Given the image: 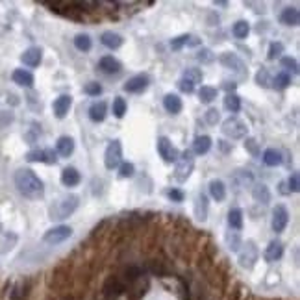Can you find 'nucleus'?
<instances>
[{
	"instance_id": "f257e3e1",
	"label": "nucleus",
	"mask_w": 300,
	"mask_h": 300,
	"mask_svg": "<svg viewBox=\"0 0 300 300\" xmlns=\"http://www.w3.org/2000/svg\"><path fill=\"white\" fill-rule=\"evenodd\" d=\"M15 187L22 196L30 200H39L45 196V183L32 169H17L15 170Z\"/></svg>"
},
{
	"instance_id": "f03ea898",
	"label": "nucleus",
	"mask_w": 300,
	"mask_h": 300,
	"mask_svg": "<svg viewBox=\"0 0 300 300\" xmlns=\"http://www.w3.org/2000/svg\"><path fill=\"white\" fill-rule=\"evenodd\" d=\"M78 206H80L78 195H65L50 208V219L52 221H63L67 217H71L78 209Z\"/></svg>"
},
{
	"instance_id": "7ed1b4c3",
	"label": "nucleus",
	"mask_w": 300,
	"mask_h": 300,
	"mask_svg": "<svg viewBox=\"0 0 300 300\" xmlns=\"http://www.w3.org/2000/svg\"><path fill=\"white\" fill-rule=\"evenodd\" d=\"M176 169H174V178L178 182H185L187 178L191 176V172L195 169V157H193V152L191 150H183L180 152V156L176 159Z\"/></svg>"
},
{
	"instance_id": "20e7f679",
	"label": "nucleus",
	"mask_w": 300,
	"mask_h": 300,
	"mask_svg": "<svg viewBox=\"0 0 300 300\" xmlns=\"http://www.w3.org/2000/svg\"><path fill=\"white\" fill-rule=\"evenodd\" d=\"M222 134L230 137V139H243L248 134V128L241 119L232 115V117H228L222 123Z\"/></svg>"
},
{
	"instance_id": "39448f33",
	"label": "nucleus",
	"mask_w": 300,
	"mask_h": 300,
	"mask_svg": "<svg viewBox=\"0 0 300 300\" xmlns=\"http://www.w3.org/2000/svg\"><path fill=\"white\" fill-rule=\"evenodd\" d=\"M121 161H123V145H121L119 139H113V141H110V145H108V149L104 152L106 169L110 170L117 169L119 165H121Z\"/></svg>"
},
{
	"instance_id": "423d86ee",
	"label": "nucleus",
	"mask_w": 300,
	"mask_h": 300,
	"mask_svg": "<svg viewBox=\"0 0 300 300\" xmlns=\"http://www.w3.org/2000/svg\"><path fill=\"white\" fill-rule=\"evenodd\" d=\"M157 154L163 157L165 163H176L178 156H180V150L172 145V141H170L169 137H157Z\"/></svg>"
},
{
	"instance_id": "0eeeda50",
	"label": "nucleus",
	"mask_w": 300,
	"mask_h": 300,
	"mask_svg": "<svg viewBox=\"0 0 300 300\" xmlns=\"http://www.w3.org/2000/svg\"><path fill=\"white\" fill-rule=\"evenodd\" d=\"M72 235V228L71 226H65V224H59L56 228H50L43 235V241L48 243V245H59L63 243L65 239H69Z\"/></svg>"
},
{
	"instance_id": "6e6552de",
	"label": "nucleus",
	"mask_w": 300,
	"mask_h": 300,
	"mask_svg": "<svg viewBox=\"0 0 300 300\" xmlns=\"http://www.w3.org/2000/svg\"><path fill=\"white\" fill-rule=\"evenodd\" d=\"M243 247L245 248L239 252V263H241L243 267L252 269L256 265L258 258H260V250H258V247H256L254 241H247Z\"/></svg>"
},
{
	"instance_id": "1a4fd4ad",
	"label": "nucleus",
	"mask_w": 300,
	"mask_h": 300,
	"mask_svg": "<svg viewBox=\"0 0 300 300\" xmlns=\"http://www.w3.org/2000/svg\"><path fill=\"white\" fill-rule=\"evenodd\" d=\"M150 84V76L149 74H136L132 76L126 84L123 85V89L126 93H143Z\"/></svg>"
},
{
	"instance_id": "9d476101",
	"label": "nucleus",
	"mask_w": 300,
	"mask_h": 300,
	"mask_svg": "<svg viewBox=\"0 0 300 300\" xmlns=\"http://www.w3.org/2000/svg\"><path fill=\"white\" fill-rule=\"evenodd\" d=\"M287 222H289V211H287L286 206L278 204V206L273 209V230L276 234H280V232L286 230Z\"/></svg>"
},
{
	"instance_id": "9b49d317",
	"label": "nucleus",
	"mask_w": 300,
	"mask_h": 300,
	"mask_svg": "<svg viewBox=\"0 0 300 300\" xmlns=\"http://www.w3.org/2000/svg\"><path fill=\"white\" fill-rule=\"evenodd\" d=\"M219 61H221L222 65L226 67V69H230V71H235V72H241V74H245V63H243L241 58H239L237 54L224 52L221 58H219Z\"/></svg>"
},
{
	"instance_id": "f8f14e48",
	"label": "nucleus",
	"mask_w": 300,
	"mask_h": 300,
	"mask_svg": "<svg viewBox=\"0 0 300 300\" xmlns=\"http://www.w3.org/2000/svg\"><path fill=\"white\" fill-rule=\"evenodd\" d=\"M71 106H72L71 95H61V97H58L56 100H54V104H52L54 115H56L58 119H65L67 113H69V110H71Z\"/></svg>"
},
{
	"instance_id": "ddd939ff",
	"label": "nucleus",
	"mask_w": 300,
	"mask_h": 300,
	"mask_svg": "<svg viewBox=\"0 0 300 300\" xmlns=\"http://www.w3.org/2000/svg\"><path fill=\"white\" fill-rule=\"evenodd\" d=\"M41 59H43V50H41L39 46H30L20 56V61L28 67H39Z\"/></svg>"
},
{
	"instance_id": "4468645a",
	"label": "nucleus",
	"mask_w": 300,
	"mask_h": 300,
	"mask_svg": "<svg viewBox=\"0 0 300 300\" xmlns=\"http://www.w3.org/2000/svg\"><path fill=\"white\" fill-rule=\"evenodd\" d=\"M98 67H100V71L106 72V74H119V72L123 71L121 61H119L117 58H113V56H104V58H100Z\"/></svg>"
},
{
	"instance_id": "2eb2a0df",
	"label": "nucleus",
	"mask_w": 300,
	"mask_h": 300,
	"mask_svg": "<svg viewBox=\"0 0 300 300\" xmlns=\"http://www.w3.org/2000/svg\"><path fill=\"white\" fill-rule=\"evenodd\" d=\"M80 182H82V174L78 172V169H74V167H65L63 169V172H61V183L65 187H74Z\"/></svg>"
},
{
	"instance_id": "dca6fc26",
	"label": "nucleus",
	"mask_w": 300,
	"mask_h": 300,
	"mask_svg": "<svg viewBox=\"0 0 300 300\" xmlns=\"http://www.w3.org/2000/svg\"><path fill=\"white\" fill-rule=\"evenodd\" d=\"M163 108L167 110V113H170V115H178V113L182 111V108H183L182 98L178 97V95H172V93H169V95H165V98H163Z\"/></svg>"
},
{
	"instance_id": "f3484780",
	"label": "nucleus",
	"mask_w": 300,
	"mask_h": 300,
	"mask_svg": "<svg viewBox=\"0 0 300 300\" xmlns=\"http://www.w3.org/2000/svg\"><path fill=\"white\" fill-rule=\"evenodd\" d=\"M74 152V139L69 136H61L56 143V154L63 157H69Z\"/></svg>"
},
{
	"instance_id": "a211bd4d",
	"label": "nucleus",
	"mask_w": 300,
	"mask_h": 300,
	"mask_svg": "<svg viewBox=\"0 0 300 300\" xmlns=\"http://www.w3.org/2000/svg\"><path fill=\"white\" fill-rule=\"evenodd\" d=\"M100 41H102V45H104L106 48H110V50H117L124 43L123 35H119V33L115 32H104L102 37H100Z\"/></svg>"
},
{
	"instance_id": "6ab92c4d",
	"label": "nucleus",
	"mask_w": 300,
	"mask_h": 300,
	"mask_svg": "<svg viewBox=\"0 0 300 300\" xmlns=\"http://www.w3.org/2000/svg\"><path fill=\"white\" fill-rule=\"evenodd\" d=\"M106 115H108V104H106L104 100L91 104V108H89V119H91L93 123H102L106 119Z\"/></svg>"
},
{
	"instance_id": "aec40b11",
	"label": "nucleus",
	"mask_w": 300,
	"mask_h": 300,
	"mask_svg": "<svg viewBox=\"0 0 300 300\" xmlns=\"http://www.w3.org/2000/svg\"><path fill=\"white\" fill-rule=\"evenodd\" d=\"M280 22L286 24V26H299V22H300L299 7H286L280 15Z\"/></svg>"
},
{
	"instance_id": "412c9836",
	"label": "nucleus",
	"mask_w": 300,
	"mask_h": 300,
	"mask_svg": "<svg viewBox=\"0 0 300 300\" xmlns=\"http://www.w3.org/2000/svg\"><path fill=\"white\" fill-rule=\"evenodd\" d=\"M195 215L198 221H206L208 219V196L204 193H198L195 198Z\"/></svg>"
},
{
	"instance_id": "4be33fe9",
	"label": "nucleus",
	"mask_w": 300,
	"mask_h": 300,
	"mask_svg": "<svg viewBox=\"0 0 300 300\" xmlns=\"http://www.w3.org/2000/svg\"><path fill=\"white\" fill-rule=\"evenodd\" d=\"M11 78H13L15 84L20 85V87H32L33 85V74L24 71V69H15Z\"/></svg>"
},
{
	"instance_id": "5701e85b",
	"label": "nucleus",
	"mask_w": 300,
	"mask_h": 300,
	"mask_svg": "<svg viewBox=\"0 0 300 300\" xmlns=\"http://www.w3.org/2000/svg\"><path fill=\"white\" fill-rule=\"evenodd\" d=\"M209 195L215 198L217 202H222L224 198H226V185L222 180H211L209 182Z\"/></svg>"
},
{
	"instance_id": "b1692460",
	"label": "nucleus",
	"mask_w": 300,
	"mask_h": 300,
	"mask_svg": "<svg viewBox=\"0 0 300 300\" xmlns=\"http://www.w3.org/2000/svg\"><path fill=\"white\" fill-rule=\"evenodd\" d=\"M282 254H284V245H282V241H278V239H273V241L269 243L267 250H265V260H267V261H276V260H280Z\"/></svg>"
},
{
	"instance_id": "393cba45",
	"label": "nucleus",
	"mask_w": 300,
	"mask_h": 300,
	"mask_svg": "<svg viewBox=\"0 0 300 300\" xmlns=\"http://www.w3.org/2000/svg\"><path fill=\"white\" fill-rule=\"evenodd\" d=\"M211 137L209 136H198L195 137V143H193V152L202 156V154H208L209 149H211Z\"/></svg>"
},
{
	"instance_id": "a878e982",
	"label": "nucleus",
	"mask_w": 300,
	"mask_h": 300,
	"mask_svg": "<svg viewBox=\"0 0 300 300\" xmlns=\"http://www.w3.org/2000/svg\"><path fill=\"white\" fill-rule=\"evenodd\" d=\"M252 196H254L256 202L260 204H269L271 202V191L265 183H256L254 189H252Z\"/></svg>"
},
{
	"instance_id": "bb28decb",
	"label": "nucleus",
	"mask_w": 300,
	"mask_h": 300,
	"mask_svg": "<svg viewBox=\"0 0 300 300\" xmlns=\"http://www.w3.org/2000/svg\"><path fill=\"white\" fill-rule=\"evenodd\" d=\"M282 152L276 149H267L265 152H263V163L269 165V167H278V165H282Z\"/></svg>"
},
{
	"instance_id": "cd10ccee",
	"label": "nucleus",
	"mask_w": 300,
	"mask_h": 300,
	"mask_svg": "<svg viewBox=\"0 0 300 300\" xmlns=\"http://www.w3.org/2000/svg\"><path fill=\"white\" fill-rule=\"evenodd\" d=\"M228 226L230 230L243 228V211L239 208H232L228 211Z\"/></svg>"
},
{
	"instance_id": "c85d7f7f",
	"label": "nucleus",
	"mask_w": 300,
	"mask_h": 300,
	"mask_svg": "<svg viewBox=\"0 0 300 300\" xmlns=\"http://www.w3.org/2000/svg\"><path fill=\"white\" fill-rule=\"evenodd\" d=\"M224 108H226L230 113H237V111L241 110V98L237 97L235 93H228V95L224 97Z\"/></svg>"
},
{
	"instance_id": "c756f323",
	"label": "nucleus",
	"mask_w": 300,
	"mask_h": 300,
	"mask_svg": "<svg viewBox=\"0 0 300 300\" xmlns=\"http://www.w3.org/2000/svg\"><path fill=\"white\" fill-rule=\"evenodd\" d=\"M182 78L189 80L191 84L196 85V84H202L204 74H202V71H200V69H196V67H189V69H185V71H183Z\"/></svg>"
},
{
	"instance_id": "7c9ffc66",
	"label": "nucleus",
	"mask_w": 300,
	"mask_h": 300,
	"mask_svg": "<svg viewBox=\"0 0 300 300\" xmlns=\"http://www.w3.org/2000/svg\"><path fill=\"white\" fill-rule=\"evenodd\" d=\"M198 98H200V102H204V104H209V102H213L217 98V89L215 87H209V85H202L198 89Z\"/></svg>"
},
{
	"instance_id": "2f4dec72",
	"label": "nucleus",
	"mask_w": 300,
	"mask_h": 300,
	"mask_svg": "<svg viewBox=\"0 0 300 300\" xmlns=\"http://www.w3.org/2000/svg\"><path fill=\"white\" fill-rule=\"evenodd\" d=\"M91 37L87 35V33H78L76 37H74V46L78 48L80 52H89L91 50Z\"/></svg>"
},
{
	"instance_id": "473e14b6",
	"label": "nucleus",
	"mask_w": 300,
	"mask_h": 300,
	"mask_svg": "<svg viewBox=\"0 0 300 300\" xmlns=\"http://www.w3.org/2000/svg\"><path fill=\"white\" fill-rule=\"evenodd\" d=\"M232 33H234V37L237 39H245L248 33H250V24H248L247 20H237L232 28Z\"/></svg>"
},
{
	"instance_id": "72a5a7b5",
	"label": "nucleus",
	"mask_w": 300,
	"mask_h": 300,
	"mask_svg": "<svg viewBox=\"0 0 300 300\" xmlns=\"http://www.w3.org/2000/svg\"><path fill=\"white\" fill-rule=\"evenodd\" d=\"M226 245L232 252H239V247H241V235L239 232H226Z\"/></svg>"
},
{
	"instance_id": "f704fd0d",
	"label": "nucleus",
	"mask_w": 300,
	"mask_h": 300,
	"mask_svg": "<svg viewBox=\"0 0 300 300\" xmlns=\"http://www.w3.org/2000/svg\"><path fill=\"white\" fill-rule=\"evenodd\" d=\"M291 85V76H289V72H286V71H282V72H278L276 76H274V87L276 89H287Z\"/></svg>"
},
{
	"instance_id": "c9c22d12",
	"label": "nucleus",
	"mask_w": 300,
	"mask_h": 300,
	"mask_svg": "<svg viewBox=\"0 0 300 300\" xmlns=\"http://www.w3.org/2000/svg\"><path fill=\"white\" fill-rule=\"evenodd\" d=\"M126 113V100L123 97H117L113 100V115L117 119H123Z\"/></svg>"
},
{
	"instance_id": "e433bc0d",
	"label": "nucleus",
	"mask_w": 300,
	"mask_h": 300,
	"mask_svg": "<svg viewBox=\"0 0 300 300\" xmlns=\"http://www.w3.org/2000/svg\"><path fill=\"white\" fill-rule=\"evenodd\" d=\"M187 39H189V33H183V35H178V37H174V39L170 41V48H172L174 52H178V50H182L183 46L187 45Z\"/></svg>"
},
{
	"instance_id": "4c0bfd02",
	"label": "nucleus",
	"mask_w": 300,
	"mask_h": 300,
	"mask_svg": "<svg viewBox=\"0 0 300 300\" xmlns=\"http://www.w3.org/2000/svg\"><path fill=\"white\" fill-rule=\"evenodd\" d=\"M282 67H286L287 71H291L293 74H299V61L295 58H289V56H286V58L280 59Z\"/></svg>"
},
{
	"instance_id": "58836bf2",
	"label": "nucleus",
	"mask_w": 300,
	"mask_h": 300,
	"mask_svg": "<svg viewBox=\"0 0 300 300\" xmlns=\"http://www.w3.org/2000/svg\"><path fill=\"white\" fill-rule=\"evenodd\" d=\"M121 293H123V286H121L117 280H111L110 286L106 287V295H108V299H111V297L115 299V297L121 295Z\"/></svg>"
},
{
	"instance_id": "ea45409f",
	"label": "nucleus",
	"mask_w": 300,
	"mask_h": 300,
	"mask_svg": "<svg viewBox=\"0 0 300 300\" xmlns=\"http://www.w3.org/2000/svg\"><path fill=\"white\" fill-rule=\"evenodd\" d=\"M282 52H284V45H282L280 41H274V43H271V45H269V54H267V58H269V59H276Z\"/></svg>"
},
{
	"instance_id": "a19ab883",
	"label": "nucleus",
	"mask_w": 300,
	"mask_h": 300,
	"mask_svg": "<svg viewBox=\"0 0 300 300\" xmlns=\"http://www.w3.org/2000/svg\"><path fill=\"white\" fill-rule=\"evenodd\" d=\"M269 71L267 69H263L261 67L260 71H258V74H256V84L260 85V87H269Z\"/></svg>"
},
{
	"instance_id": "79ce46f5",
	"label": "nucleus",
	"mask_w": 300,
	"mask_h": 300,
	"mask_svg": "<svg viewBox=\"0 0 300 300\" xmlns=\"http://www.w3.org/2000/svg\"><path fill=\"white\" fill-rule=\"evenodd\" d=\"M196 59L202 61V63H211V61L215 59V56H213V52H211L209 48H200V50L196 52Z\"/></svg>"
},
{
	"instance_id": "37998d69",
	"label": "nucleus",
	"mask_w": 300,
	"mask_h": 300,
	"mask_svg": "<svg viewBox=\"0 0 300 300\" xmlns=\"http://www.w3.org/2000/svg\"><path fill=\"white\" fill-rule=\"evenodd\" d=\"M84 93L85 95H89V97H98V95L102 93V87H100L97 82H89V84L84 87Z\"/></svg>"
},
{
	"instance_id": "c03bdc74",
	"label": "nucleus",
	"mask_w": 300,
	"mask_h": 300,
	"mask_svg": "<svg viewBox=\"0 0 300 300\" xmlns=\"http://www.w3.org/2000/svg\"><path fill=\"white\" fill-rule=\"evenodd\" d=\"M28 161H41L45 163V150H30L26 154Z\"/></svg>"
},
{
	"instance_id": "a18cd8bd",
	"label": "nucleus",
	"mask_w": 300,
	"mask_h": 300,
	"mask_svg": "<svg viewBox=\"0 0 300 300\" xmlns=\"http://www.w3.org/2000/svg\"><path fill=\"white\" fill-rule=\"evenodd\" d=\"M204 119H206V123L209 124V126H215L217 123H219V111L215 110V108H211V110L206 111V115H204Z\"/></svg>"
},
{
	"instance_id": "49530a36",
	"label": "nucleus",
	"mask_w": 300,
	"mask_h": 300,
	"mask_svg": "<svg viewBox=\"0 0 300 300\" xmlns=\"http://www.w3.org/2000/svg\"><path fill=\"white\" fill-rule=\"evenodd\" d=\"M121 178H132L136 174V167L134 163H121Z\"/></svg>"
},
{
	"instance_id": "de8ad7c7",
	"label": "nucleus",
	"mask_w": 300,
	"mask_h": 300,
	"mask_svg": "<svg viewBox=\"0 0 300 300\" xmlns=\"http://www.w3.org/2000/svg\"><path fill=\"white\" fill-rule=\"evenodd\" d=\"M287 185H289V193H299L300 189V182H299V174L297 172H293L291 176H289V180H287Z\"/></svg>"
},
{
	"instance_id": "09e8293b",
	"label": "nucleus",
	"mask_w": 300,
	"mask_h": 300,
	"mask_svg": "<svg viewBox=\"0 0 300 300\" xmlns=\"http://www.w3.org/2000/svg\"><path fill=\"white\" fill-rule=\"evenodd\" d=\"M167 196H169L172 202H183V198H185L183 191L182 189H176V187H172V189L167 191Z\"/></svg>"
},
{
	"instance_id": "8fccbe9b",
	"label": "nucleus",
	"mask_w": 300,
	"mask_h": 300,
	"mask_svg": "<svg viewBox=\"0 0 300 300\" xmlns=\"http://www.w3.org/2000/svg\"><path fill=\"white\" fill-rule=\"evenodd\" d=\"M15 241H17V235H15V234H6V241L0 243V247H2V248H0V252H2V254H4V252H7Z\"/></svg>"
},
{
	"instance_id": "3c124183",
	"label": "nucleus",
	"mask_w": 300,
	"mask_h": 300,
	"mask_svg": "<svg viewBox=\"0 0 300 300\" xmlns=\"http://www.w3.org/2000/svg\"><path fill=\"white\" fill-rule=\"evenodd\" d=\"M178 89H180L182 93H187V95H191V93L195 91V85L191 84L189 80L180 78V80H178Z\"/></svg>"
},
{
	"instance_id": "603ef678",
	"label": "nucleus",
	"mask_w": 300,
	"mask_h": 300,
	"mask_svg": "<svg viewBox=\"0 0 300 300\" xmlns=\"http://www.w3.org/2000/svg\"><path fill=\"white\" fill-rule=\"evenodd\" d=\"M245 149H247L250 154H254V156L260 154V150H258V143H256V139H252V137H248L247 141H245Z\"/></svg>"
},
{
	"instance_id": "864d4df0",
	"label": "nucleus",
	"mask_w": 300,
	"mask_h": 300,
	"mask_svg": "<svg viewBox=\"0 0 300 300\" xmlns=\"http://www.w3.org/2000/svg\"><path fill=\"white\" fill-rule=\"evenodd\" d=\"M58 154H56V150L52 149H45V163L46 165H54L56 161H58Z\"/></svg>"
},
{
	"instance_id": "5fc2aeb1",
	"label": "nucleus",
	"mask_w": 300,
	"mask_h": 300,
	"mask_svg": "<svg viewBox=\"0 0 300 300\" xmlns=\"http://www.w3.org/2000/svg\"><path fill=\"white\" fill-rule=\"evenodd\" d=\"M222 87H224V89H226L228 93H234L235 89H237V84H235V82H224V85H222Z\"/></svg>"
},
{
	"instance_id": "6e6d98bb",
	"label": "nucleus",
	"mask_w": 300,
	"mask_h": 300,
	"mask_svg": "<svg viewBox=\"0 0 300 300\" xmlns=\"http://www.w3.org/2000/svg\"><path fill=\"white\" fill-rule=\"evenodd\" d=\"M200 45V39L195 37V35H189V39H187V46H198Z\"/></svg>"
}]
</instances>
